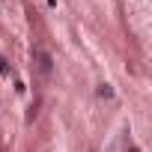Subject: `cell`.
Here are the masks:
<instances>
[{"label": "cell", "instance_id": "6da1fadb", "mask_svg": "<svg viewBox=\"0 0 152 152\" xmlns=\"http://www.w3.org/2000/svg\"><path fill=\"white\" fill-rule=\"evenodd\" d=\"M99 96L110 102V99H113V87H110V84H99Z\"/></svg>", "mask_w": 152, "mask_h": 152}, {"label": "cell", "instance_id": "7a4b0ae2", "mask_svg": "<svg viewBox=\"0 0 152 152\" xmlns=\"http://www.w3.org/2000/svg\"><path fill=\"white\" fill-rule=\"evenodd\" d=\"M39 63H42V72L51 75V57H48V54H39Z\"/></svg>", "mask_w": 152, "mask_h": 152}, {"label": "cell", "instance_id": "3957f363", "mask_svg": "<svg viewBox=\"0 0 152 152\" xmlns=\"http://www.w3.org/2000/svg\"><path fill=\"white\" fill-rule=\"evenodd\" d=\"M0 75H3V78H9V75H12V69H9L6 60H0Z\"/></svg>", "mask_w": 152, "mask_h": 152}, {"label": "cell", "instance_id": "277c9868", "mask_svg": "<svg viewBox=\"0 0 152 152\" xmlns=\"http://www.w3.org/2000/svg\"><path fill=\"white\" fill-rule=\"evenodd\" d=\"M45 3H48V9H57V3H60V0H45Z\"/></svg>", "mask_w": 152, "mask_h": 152}]
</instances>
